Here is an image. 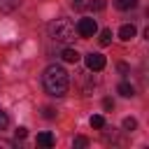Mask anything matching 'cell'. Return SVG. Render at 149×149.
I'll return each mask as SVG.
<instances>
[{"instance_id": "1", "label": "cell", "mask_w": 149, "mask_h": 149, "mask_svg": "<svg viewBox=\"0 0 149 149\" xmlns=\"http://www.w3.org/2000/svg\"><path fill=\"white\" fill-rule=\"evenodd\" d=\"M42 84H44V91H47L49 95L61 98V95H65L68 88H70V77H68V72H65L63 65H56V63H54V65H49V68L44 70Z\"/></svg>"}, {"instance_id": "2", "label": "cell", "mask_w": 149, "mask_h": 149, "mask_svg": "<svg viewBox=\"0 0 149 149\" xmlns=\"http://www.w3.org/2000/svg\"><path fill=\"white\" fill-rule=\"evenodd\" d=\"M49 35H51V40H56V42L70 44V42H74L77 30H74V26H72L70 19H56V21L49 26Z\"/></svg>"}, {"instance_id": "3", "label": "cell", "mask_w": 149, "mask_h": 149, "mask_svg": "<svg viewBox=\"0 0 149 149\" xmlns=\"http://www.w3.org/2000/svg\"><path fill=\"white\" fill-rule=\"evenodd\" d=\"M74 30H77L79 37H93L98 33V23H95V19H81Z\"/></svg>"}, {"instance_id": "4", "label": "cell", "mask_w": 149, "mask_h": 149, "mask_svg": "<svg viewBox=\"0 0 149 149\" xmlns=\"http://www.w3.org/2000/svg\"><path fill=\"white\" fill-rule=\"evenodd\" d=\"M105 63H107V61H105V56H102V54H88V56H86V68H88V70H93V72L102 70V68H105Z\"/></svg>"}, {"instance_id": "5", "label": "cell", "mask_w": 149, "mask_h": 149, "mask_svg": "<svg viewBox=\"0 0 149 149\" xmlns=\"http://www.w3.org/2000/svg\"><path fill=\"white\" fill-rule=\"evenodd\" d=\"M135 33H137V30H135V26H133V23H123V26L119 28V37H121L123 42L133 40V37H135Z\"/></svg>"}, {"instance_id": "6", "label": "cell", "mask_w": 149, "mask_h": 149, "mask_svg": "<svg viewBox=\"0 0 149 149\" xmlns=\"http://www.w3.org/2000/svg\"><path fill=\"white\" fill-rule=\"evenodd\" d=\"M37 144H40V147H54V144H56V137H54L49 130H44V133L37 135Z\"/></svg>"}, {"instance_id": "7", "label": "cell", "mask_w": 149, "mask_h": 149, "mask_svg": "<svg viewBox=\"0 0 149 149\" xmlns=\"http://www.w3.org/2000/svg\"><path fill=\"white\" fill-rule=\"evenodd\" d=\"M19 2H21V0H0V12H2V14H12V12L19 7Z\"/></svg>"}, {"instance_id": "8", "label": "cell", "mask_w": 149, "mask_h": 149, "mask_svg": "<svg viewBox=\"0 0 149 149\" xmlns=\"http://www.w3.org/2000/svg\"><path fill=\"white\" fill-rule=\"evenodd\" d=\"M61 56H63V61H65V63H77V61H79V51H77V49H70V47H68V49H63V54H61Z\"/></svg>"}, {"instance_id": "9", "label": "cell", "mask_w": 149, "mask_h": 149, "mask_svg": "<svg viewBox=\"0 0 149 149\" xmlns=\"http://www.w3.org/2000/svg\"><path fill=\"white\" fill-rule=\"evenodd\" d=\"M116 91H119L123 98H130V95H135V86H133V84H128V81H121V84L116 86Z\"/></svg>"}, {"instance_id": "10", "label": "cell", "mask_w": 149, "mask_h": 149, "mask_svg": "<svg viewBox=\"0 0 149 149\" xmlns=\"http://www.w3.org/2000/svg\"><path fill=\"white\" fill-rule=\"evenodd\" d=\"M98 42H100V47H109V44H112V30H109V28L100 30V37H98Z\"/></svg>"}, {"instance_id": "11", "label": "cell", "mask_w": 149, "mask_h": 149, "mask_svg": "<svg viewBox=\"0 0 149 149\" xmlns=\"http://www.w3.org/2000/svg\"><path fill=\"white\" fill-rule=\"evenodd\" d=\"M137 2L140 0H114L116 9H133V7H137Z\"/></svg>"}, {"instance_id": "12", "label": "cell", "mask_w": 149, "mask_h": 149, "mask_svg": "<svg viewBox=\"0 0 149 149\" xmlns=\"http://www.w3.org/2000/svg\"><path fill=\"white\" fill-rule=\"evenodd\" d=\"M105 7H107V0H91L88 2V9L91 12H102Z\"/></svg>"}, {"instance_id": "13", "label": "cell", "mask_w": 149, "mask_h": 149, "mask_svg": "<svg viewBox=\"0 0 149 149\" xmlns=\"http://www.w3.org/2000/svg\"><path fill=\"white\" fill-rule=\"evenodd\" d=\"M91 128H105V119L100 114H93L91 116Z\"/></svg>"}, {"instance_id": "14", "label": "cell", "mask_w": 149, "mask_h": 149, "mask_svg": "<svg viewBox=\"0 0 149 149\" xmlns=\"http://www.w3.org/2000/svg\"><path fill=\"white\" fill-rule=\"evenodd\" d=\"M135 128H137V121L133 116H126L123 119V130H135Z\"/></svg>"}, {"instance_id": "15", "label": "cell", "mask_w": 149, "mask_h": 149, "mask_svg": "<svg viewBox=\"0 0 149 149\" xmlns=\"http://www.w3.org/2000/svg\"><path fill=\"white\" fill-rule=\"evenodd\" d=\"M7 123H9V116H7V112H5V109H0V130H5V128H7Z\"/></svg>"}, {"instance_id": "16", "label": "cell", "mask_w": 149, "mask_h": 149, "mask_svg": "<svg viewBox=\"0 0 149 149\" xmlns=\"http://www.w3.org/2000/svg\"><path fill=\"white\" fill-rule=\"evenodd\" d=\"M74 147H77V149H81V147H88V140L79 135V137H74Z\"/></svg>"}, {"instance_id": "17", "label": "cell", "mask_w": 149, "mask_h": 149, "mask_svg": "<svg viewBox=\"0 0 149 149\" xmlns=\"http://www.w3.org/2000/svg\"><path fill=\"white\" fill-rule=\"evenodd\" d=\"M14 135H16V140H23V137L28 135V130H26V128L21 126V128H16V133H14Z\"/></svg>"}, {"instance_id": "18", "label": "cell", "mask_w": 149, "mask_h": 149, "mask_svg": "<svg viewBox=\"0 0 149 149\" xmlns=\"http://www.w3.org/2000/svg\"><path fill=\"white\" fill-rule=\"evenodd\" d=\"M116 70H119L121 74H128V70H130V68H128L126 63H119V65H116Z\"/></svg>"}, {"instance_id": "19", "label": "cell", "mask_w": 149, "mask_h": 149, "mask_svg": "<svg viewBox=\"0 0 149 149\" xmlns=\"http://www.w3.org/2000/svg\"><path fill=\"white\" fill-rule=\"evenodd\" d=\"M102 107H105V109H112V107H114V102H112L109 98H105V100H102Z\"/></svg>"}, {"instance_id": "20", "label": "cell", "mask_w": 149, "mask_h": 149, "mask_svg": "<svg viewBox=\"0 0 149 149\" xmlns=\"http://www.w3.org/2000/svg\"><path fill=\"white\" fill-rule=\"evenodd\" d=\"M44 116H47V119H54L56 114H54V109H51V107H44Z\"/></svg>"}, {"instance_id": "21", "label": "cell", "mask_w": 149, "mask_h": 149, "mask_svg": "<svg viewBox=\"0 0 149 149\" xmlns=\"http://www.w3.org/2000/svg\"><path fill=\"white\" fill-rule=\"evenodd\" d=\"M72 7H74V9H81L84 2H81V0H72Z\"/></svg>"}]
</instances>
